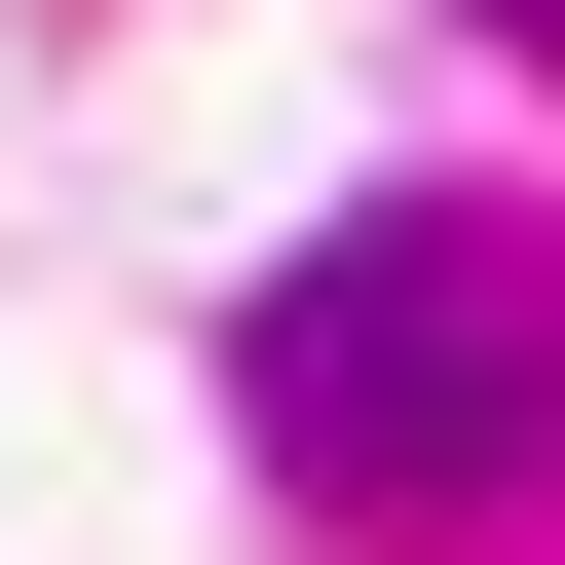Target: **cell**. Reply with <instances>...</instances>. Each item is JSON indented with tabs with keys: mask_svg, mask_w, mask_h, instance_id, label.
Wrapping results in <instances>:
<instances>
[{
	"mask_svg": "<svg viewBox=\"0 0 565 565\" xmlns=\"http://www.w3.org/2000/svg\"><path fill=\"white\" fill-rule=\"evenodd\" d=\"M264 452H302L340 527H452V490H527V452H565V264H527L490 189H377V226H302V264H264Z\"/></svg>",
	"mask_w": 565,
	"mask_h": 565,
	"instance_id": "6da1fadb",
	"label": "cell"
},
{
	"mask_svg": "<svg viewBox=\"0 0 565 565\" xmlns=\"http://www.w3.org/2000/svg\"><path fill=\"white\" fill-rule=\"evenodd\" d=\"M490 39H565V0H490Z\"/></svg>",
	"mask_w": 565,
	"mask_h": 565,
	"instance_id": "7a4b0ae2",
	"label": "cell"
}]
</instances>
